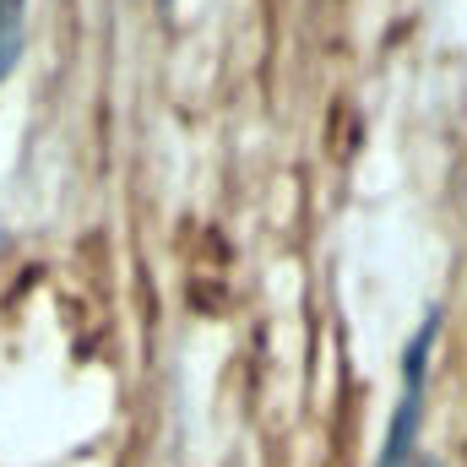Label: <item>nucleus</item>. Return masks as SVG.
Masks as SVG:
<instances>
[{
  "mask_svg": "<svg viewBox=\"0 0 467 467\" xmlns=\"http://www.w3.org/2000/svg\"><path fill=\"white\" fill-rule=\"evenodd\" d=\"M430 348H435V316L419 327V337H413L408 353H402V402H397V413H391L380 467H413V441H419V413H424V369H430Z\"/></svg>",
  "mask_w": 467,
  "mask_h": 467,
  "instance_id": "nucleus-1",
  "label": "nucleus"
},
{
  "mask_svg": "<svg viewBox=\"0 0 467 467\" xmlns=\"http://www.w3.org/2000/svg\"><path fill=\"white\" fill-rule=\"evenodd\" d=\"M22 33H27V0H0V82L22 60Z\"/></svg>",
  "mask_w": 467,
  "mask_h": 467,
  "instance_id": "nucleus-2",
  "label": "nucleus"
},
{
  "mask_svg": "<svg viewBox=\"0 0 467 467\" xmlns=\"http://www.w3.org/2000/svg\"><path fill=\"white\" fill-rule=\"evenodd\" d=\"M413 467H441V462H435V457H424V462H413Z\"/></svg>",
  "mask_w": 467,
  "mask_h": 467,
  "instance_id": "nucleus-3",
  "label": "nucleus"
}]
</instances>
